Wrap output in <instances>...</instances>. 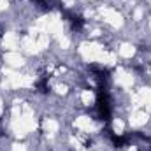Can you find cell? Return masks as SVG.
<instances>
[{
    "label": "cell",
    "instance_id": "1",
    "mask_svg": "<svg viewBox=\"0 0 151 151\" xmlns=\"http://www.w3.org/2000/svg\"><path fill=\"white\" fill-rule=\"evenodd\" d=\"M67 21L70 23V28H72L74 32H81L83 27H84L83 16H79V14H76V12H69V14H67Z\"/></svg>",
    "mask_w": 151,
    "mask_h": 151
}]
</instances>
